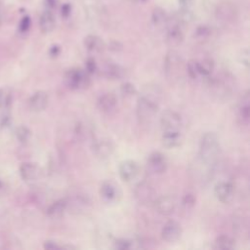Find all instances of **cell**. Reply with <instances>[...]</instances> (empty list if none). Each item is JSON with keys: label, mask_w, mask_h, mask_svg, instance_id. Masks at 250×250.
Here are the masks:
<instances>
[{"label": "cell", "mask_w": 250, "mask_h": 250, "mask_svg": "<svg viewBox=\"0 0 250 250\" xmlns=\"http://www.w3.org/2000/svg\"><path fill=\"white\" fill-rule=\"evenodd\" d=\"M114 247L117 249L125 250V249H130L133 247V242L132 240H129L127 238H117L114 240Z\"/></svg>", "instance_id": "cell-34"}, {"label": "cell", "mask_w": 250, "mask_h": 250, "mask_svg": "<svg viewBox=\"0 0 250 250\" xmlns=\"http://www.w3.org/2000/svg\"><path fill=\"white\" fill-rule=\"evenodd\" d=\"M93 152L94 154L101 159H105L111 156L114 151V144L112 141L108 139H102L96 141L93 146Z\"/></svg>", "instance_id": "cell-15"}, {"label": "cell", "mask_w": 250, "mask_h": 250, "mask_svg": "<svg viewBox=\"0 0 250 250\" xmlns=\"http://www.w3.org/2000/svg\"><path fill=\"white\" fill-rule=\"evenodd\" d=\"M0 188H1V183H0Z\"/></svg>", "instance_id": "cell-45"}, {"label": "cell", "mask_w": 250, "mask_h": 250, "mask_svg": "<svg viewBox=\"0 0 250 250\" xmlns=\"http://www.w3.org/2000/svg\"><path fill=\"white\" fill-rule=\"evenodd\" d=\"M181 115L171 109L165 110L160 116V125L164 131H180L182 127Z\"/></svg>", "instance_id": "cell-7"}, {"label": "cell", "mask_w": 250, "mask_h": 250, "mask_svg": "<svg viewBox=\"0 0 250 250\" xmlns=\"http://www.w3.org/2000/svg\"><path fill=\"white\" fill-rule=\"evenodd\" d=\"M43 247L45 249H51V250H55V249H62V245H60L56 240H52V239H48L44 242Z\"/></svg>", "instance_id": "cell-38"}, {"label": "cell", "mask_w": 250, "mask_h": 250, "mask_svg": "<svg viewBox=\"0 0 250 250\" xmlns=\"http://www.w3.org/2000/svg\"><path fill=\"white\" fill-rule=\"evenodd\" d=\"M68 202L64 198H61L52 203L47 209V215L52 219H58L62 217L67 209Z\"/></svg>", "instance_id": "cell-23"}, {"label": "cell", "mask_w": 250, "mask_h": 250, "mask_svg": "<svg viewBox=\"0 0 250 250\" xmlns=\"http://www.w3.org/2000/svg\"><path fill=\"white\" fill-rule=\"evenodd\" d=\"M30 23H31V21H30V18L28 16H25L21 19V22H20V25H19V29L21 32H26L29 27H30Z\"/></svg>", "instance_id": "cell-37"}, {"label": "cell", "mask_w": 250, "mask_h": 250, "mask_svg": "<svg viewBox=\"0 0 250 250\" xmlns=\"http://www.w3.org/2000/svg\"><path fill=\"white\" fill-rule=\"evenodd\" d=\"M104 75L110 79H120L125 74V69L119 64L108 62L104 67Z\"/></svg>", "instance_id": "cell-26"}, {"label": "cell", "mask_w": 250, "mask_h": 250, "mask_svg": "<svg viewBox=\"0 0 250 250\" xmlns=\"http://www.w3.org/2000/svg\"><path fill=\"white\" fill-rule=\"evenodd\" d=\"M146 166L150 173L154 175H160L167 170L168 161L163 153L159 151H154L148 155L146 160Z\"/></svg>", "instance_id": "cell-8"}, {"label": "cell", "mask_w": 250, "mask_h": 250, "mask_svg": "<svg viewBox=\"0 0 250 250\" xmlns=\"http://www.w3.org/2000/svg\"><path fill=\"white\" fill-rule=\"evenodd\" d=\"M15 135H16L18 141H20L21 143H26L29 141V139L31 137V131L26 126L21 125L16 128Z\"/></svg>", "instance_id": "cell-29"}, {"label": "cell", "mask_w": 250, "mask_h": 250, "mask_svg": "<svg viewBox=\"0 0 250 250\" xmlns=\"http://www.w3.org/2000/svg\"><path fill=\"white\" fill-rule=\"evenodd\" d=\"M216 17L219 21H225V22H229L235 20L236 15H237V10L235 5L229 1L225 0L220 2L215 10Z\"/></svg>", "instance_id": "cell-10"}, {"label": "cell", "mask_w": 250, "mask_h": 250, "mask_svg": "<svg viewBox=\"0 0 250 250\" xmlns=\"http://www.w3.org/2000/svg\"><path fill=\"white\" fill-rule=\"evenodd\" d=\"M65 84L72 90L85 89L90 85V77L85 69L70 68L64 73Z\"/></svg>", "instance_id": "cell-3"}, {"label": "cell", "mask_w": 250, "mask_h": 250, "mask_svg": "<svg viewBox=\"0 0 250 250\" xmlns=\"http://www.w3.org/2000/svg\"><path fill=\"white\" fill-rule=\"evenodd\" d=\"M214 194L219 201L229 203L233 199L234 187L230 182H219L214 188Z\"/></svg>", "instance_id": "cell-13"}, {"label": "cell", "mask_w": 250, "mask_h": 250, "mask_svg": "<svg viewBox=\"0 0 250 250\" xmlns=\"http://www.w3.org/2000/svg\"><path fill=\"white\" fill-rule=\"evenodd\" d=\"M220 152V142L218 136L213 132L205 133L199 143V158L202 163L212 166L217 161Z\"/></svg>", "instance_id": "cell-1"}, {"label": "cell", "mask_w": 250, "mask_h": 250, "mask_svg": "<svg viewBox=\"0 0 250 250\" xmlns=\"http://www.w3.org/2000/svg\"><path fill=\"white\" fill-rule=\"evenodd\" d=\"M13 94L12 90L8 86H3L0 88V111L8 109L12 104Z\"/></svg>", "instance_id": "cell-28"}, {"label": "cell", "mask_w": 250, "mask_h": 250, "mask_svg": "<svg viewBox=\"0 0 250 250\" xmlns=\"http://www.w3.org/2000/svg\"><path fill=\"white\" fill-rule=\"evenodd\" d=\"M49 104V96L45 91H36L28 100L29 107L32 111L40 112L44 110Z\"/></svg>", "instance_id": "cell-16"}, {"label": "cell", "mask_w": 250, "mask_h": 250, "mask_svg": "<svg viewBox=\"0 0 250 250\" xmlns=\"http://www.w3.org/2000/svg\"><path fill=\"white\" fill-rule=\"evenodd\" d=\"M181 23L178 19L173 17L172 19L169 17L168 23L166 25L167 33H166V42L171 47H177L181 45L184 41V33L181 28Z\"/></svg>", "instance_id": "cell-6"}, {"label": "cell", "mask_w": 250, "mask_h": 250, "mask_svg": "<svg viewBox=\"0 0 250 250\" xmlns=\"http://www.w3.org/2000/svg\"><path fill=\"white\" fill-rule=\"evenodd\" d=\"M134 194L140 204L153 203L155 199V190L153 187L146 182L139 183L135 188Z\"/></svg>", "instance_id": "cell-9"}, {"label": "cell", "mask_w": 250, "mask_h": 250, "mask_svg": "<svg viewBox=\"0 0 250 250\" xmlns=\"http://www.w3.org/2000/svg\"><path fill=\"white\" fill-rule=\"evenodd\" d=\"M120 93L124 98H132L137 94V89L131 82H125L120 86Z\"/></svg>", "instance_id": "cell-30"}, {"label": "cell", "mask_w": 250, "mask_h": 250, "mask_svg": "<svg viewBox=\"0 0 250 250\" xmlns=\"http://www.w3.org/2000/svg\"><path fill=\"white\" fill-rule=\"evenodd\" d=\"M158 110V102L141 95L137 102V115L143 122L152 119Z\"/></svg>", "instance_id": "cell-4"}, {"label": "cell", "mask_w": 250, "mask_h": 250, "mask_svg": "<svg viewBox=\"0 0 250 250\" xmlns=\"http://www.w3.org/2000/svg\"><path fill=\"white\" fill-rule=\"evenodd\" d=\"M214 249H222V250H230L235 248V240L227 234H222L218 236L213 244Z\"/></svg>", "instance_id": "cell-25"}, {"label": "cell", "mask_w": 250, "mask_h": 250, "mask_svg": "<svg viewBox=\"0 0 250 250\" xmlns=\"http://www.w3.org/2000/svg\"><path fill=\"white\" fill-rule=\"evenodd\" d=\"M161 140L165 147L175 148L181 145L183 138L180 131H164Z\"/></svg>", "instance_id": "cell-21"}, {"label": "cell", "mask_w": 250, "mask_h": 250, "mask_svg": "<svg viewBox=\"0 0 250 250\" xmlns=\"http://www.w3.org/2000/svg\"><path fill=\"white\" fill-rule=\"evenodd\" d=\"M153 205L157 213L163 216H168L174 213L177 207V201L171 195H162L154 199Z\"/></svg>", "instance_id": "cell-12"}, {"label": "cell", "mask_w": 250, "mask_h": 250, "mask_svg": "<svg viewBox=\"0 0 250 250\" xmlns=\"http://www.w3.org/2000/svg\"><path fill=\"white\" fill-rule=\"evenodd\" d=\"M118 172L120 178L124 182H131L138 177L140 173V166L135 160L127 159L119 164Z\"/></svg>", "instance_id": "cell-11"}, {"label": "cell", "mask_w": 250, "mask_h": 250, "mask_svg": "<svg viewBox=\"0 0 250 250\" xmlns=\"http://www.w3.org/2000/svg\"><path fill=\"white\" fill-rule=\"evenodd\" d=\"M58 4V0H45V6L47 7L48 10L54 9Z\"/></svg>", "instance_id": "cell-41"}, {"label": "cell", "mask_w": 250, "mask_h": 250, "mask_svg": "<svg viewBox=\"0 0 250 250\" xmlns=\"http://www.w3.org/2000/svg\"><path fill=\"white\" fill-rule=\"evenodd\" d=\"M238 116L241 119L242 123L247 124L249 122V118H250V97H249V91H246L240 101H239V104H238Z\"/></svg>", "instance_id": "cell-22"}, {"label": "cell", "mask_w": 250, "mask_h": 250, "mask_svg": "<svg viewBox=\"0 0 250 250\" xmlns=\"http://www.w3.org/2000/svg\"><path fill=\"white\" fill-rule=\"evenodd\" d=\"M197 66H198L199 76L209 78L211 76L212 71L214 70L215 63L211 59L206 58V59H203L202 61H197Z\"/></svg>", "instance_id": "cell-27"}, {"label": "cell", "mask_w": 250, "mask_h": 250, "mask_svg": "<svg viewBox=\"0 0 250 250\" xmlns=\"http://www.w3.org/2000/svg\"><path fill=\"white\" fill-rule=\"evenodd\" d=\"M184 62L176 51H169L164 60V71L166 77L171 80L179 79L184 71Z\"/></svg>", "instance_id": "cell-2"}, {"label": "cell", "mask_w": 250, "mask_h": 250, "mask_svg": "<svg viewBox=\"0 0 250 250\" xmlns=\"http://www.w3.org/2000/svg\"><path fill=\"white\" fill-rule=\"evenodd\" d=\"M111 50H113V51H118V50H120L121 49V45H120V43L119 42H112L111 44H110V47H109Z\"/></svg>", "instance_id": "cell-43"}, {"label": "cell", "mask_w": 250, "mask_h": 250, "mask_svg": "<svg viewBox=\"0 0 250 250\" xmlns=\"http://www.w3.org/2000/svg\"><path fill=\"white\" fill-rule=\"evenodd\" d=\"M60 52H61V49L58 45H54L50 48V55L52 57H57L60 54Z\"/></svg>", "instance_id": "cell-42"}, {"label": "cell", "mask_w": 250, "mask_h": 250, "mask_svg": "<svg viewBox=\"0 0 250 250\" xmlns=\"http://www.w3.org/2000/svg\"><path fill=\"white\" fill-rule=\"evenodd\" d=\"M132 2H135V3H143V2H145V1H146V0H131Z\"/></svg>", "instance_id": "cell-44"}, {"label": "cell", "mask_w": 250, "mask_h": 250, "mask_svg": "<svg viewBox=\"0 0 250 250\" xmlns=\"http://www.w3.org/2000/svg\"><path fill=\"white\" fill-rule=\"evenodd\" d=\"M97 104L101 111L104 113H109L113 111L117 105L116 96L112 93H105L99 98Z\"/></svg>", "instance_id": "cell-18"}, {"label": "cell", "mask_w": 250, "mask_h": 250, "mask_svg": "<svg viewBox=\"0 0 250 250\" xmlns=\"http://www.w3.org/2000/svg\"><path fill=\"white\" fill-rule=\"evenodd\" d=\"M211 34V29L207 25H199L194 32V37L198 40H204Z\"/></svg>", "instance_id": "cell-33"}, {"label": "cell", "mask_w": 250, "mask_h": 250, "mask_svg": "<svg viewBox=\"0 0 250 250\" xmlns=\"http://www.w3.org/2000/svg\"><path fill=\"white\" fill-rule=\"evenodd\" d=\"M238 61L245 67H249V50L247 48L242 49L238 55Z\"/></svg>", "instance_id": "cell-35"}, {"label": "cell", "mask_w": 250, "mask_h": 250, "mask_svg": "<svg viewBox=\"0 0 250 250\" xmlns=\"http://www.w3.org/2000/svg\"><path fill=\"white\" fill-rule=\"evenodd\" d=\"M186 70L188 75L191 79H195L199 76L198 72V66H197V61L195 60H190L187 64H186Z\"/></svg>", "instance_id": "cell-32"}, {"label": "cell", "mask_w": 250, "mask_h": 250, "mask_svg": "<svg viewBox=\"0 0 250 250\" xmlns=\"http://www.w3.org/2000/svg\"><path fill=\"white\" fill-rule=\"evenodd\" d=\"M71 13V6L69 3H65L62 6V10H61V14H62V17L63 18H68L69 15Z\"/></svg>", "instance_id": "cell-40"}, {"label": "cell", "mask_w": 250, "mask_h": 250, "mask_svg": "<svg viewBox=\"0 0 250 250\" xmlns=\"http://www.w3.org/2000/svg\"><path fill=\"white\" fill-rule=\"evenodd\" d=\"M180 9H191L194 0H177Z\"/></svg>", "instance_id": "cell-39"}, {"label": "cell", "mask_w": 250, "mask_h": 250, "mask_svg": "<svg viewBox=\"0 0 250 250\" xmlns=\"http://www.w3.org/2000/svg\"><path fill=\"white\" fill-rule=\"evenodd\" d=\"M56 26V19L51 10H45L39 19V27L43 33H50Z\"/></svg>", "instance_id": "cell-19"}, {"label": "cell", "mask_w": 250, "mask_h": 250, "mask_svg": "<svg viewBox=\"0 0 250 250\" xmlns=\"http://www.w3.org/2000/svg\"><path fill=\"white\" fill-rule=\"evenodd\" d=\"M83 44L88 51L94 52V53L102 52L105 48V44L104 40L98 35H94V34L87 35L83 40Z\"/></svg>", "instance_id": "cell-20"}, {"label": "cell", "mask_w": 250, "mask_h": 250, "mask_svg": "<svg viewBox=\"0 0 250 250\" xmlns=\"http://www.w3.org/2000/svg\"><path fill=\"white\" fill-rule=\"evenodd\" d=\"M169 16L161 7H155L151 12V22L157 28H166Z\"/></svg>", "instance_id": "cell-24"}, {"label": "cell", "mask_w": 250, "mask_h": 250, "mask_svg": "<svg viewBox=\"0 0 250 250\" xmlns=\"http://www.w3.org/2000/svg\"><path fill=\"white\" fill-rule=\"evenodd\" d=\"M85 70L88 74H92L97 70V63L93 58H88L85 62Z\"/></svg>", "instance_id": "cell-36"}, {"label": "cell", "mask_w": 250, "mask_h": 250, "mask_svg": "<svg viewBox=\"0 0 250 250\" xmlns=\"http://www.w3.org/2000/svg\"><path fill=\"white\" fill-rule=\"evenodd\" d=\"M195 202H196V198H195L194 194L191 192H188L184 195V197L182 199V207L186 211L191 210L194 207Z\"/></svg>", "instance_id": "cell-31"}, {"label": "cell", "mask_w": 250, "mask_h": 250, "mask_svg": "<svg viewBox=\"0 0 250 250\" xmlns=\"http://www.w3.org/2000/svg\"><path fill=\"white\" fill-rule=\"evenodd\" d=\"M41 174L40 167L33 162H24L20 166V175L25 182L36 181Z\"/></svg>", "instance_id": "cell-17"}, {"label": "cell", "mask_w": 250, "mask_h": 250, "mask_svg": "<svg viewBox=\"0 0 250 250\" xmlns=\"http://www.w3.org/2000/svg\"><path fill=\"white\" fill-rule=\"evenodd\" d=\"M182 232L183 230L181 225L174 220H170L163 226L161 235L165 241L175 242L181 237Z\"/></svg>", "instance_id": "cell-14"}, {"label": "cell", "mask_w": 250, "mask_h": 250, "mask_svg": "<svg viewBox=\"0 0 250 250\" xmlns=\"http://www.w3.org/2000/svg\"><path fill=\"white\" fill-rule=\"evenodd\" d=\"M100 195L102 199L108 204L118 203L122 197L120 187L113 181H104L100 188Z\"/></svg>", "instance_id": "cell-5"}]
</instances>
